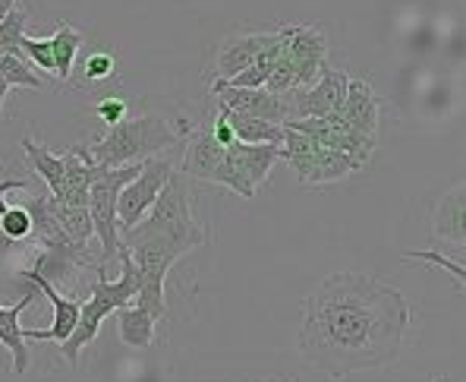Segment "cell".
Masks as SVG:
<instances>
[{
    "instance_id": "1",
    "label": "cell",
    "mask_w": 466,
    "mask_h": 382,
    "mask_svg": "<svg viewBox=\"0 0 466 382\" xmlns=\"http://www.w3.org/2000/svg\"><path fill=\"white\" fill-rule=\"evenodd\" d=\"M410 319L397 288L362 272H334L303 300L299 351L331 379L381 370L400 357Z\"/></svg>"
},
{
    "instance_id": "2",
    "label": "cell",
    "mask_w": 466,
    "mask_h": 382,
    "mask_svg": "<svg viewBox=\"0 0 466 382\" xmlns=\"http://www.w3.org/2000/svg\"><path fill=\"white\" fill-rule=\"evenodd\" d=\"M183 129H174L167 120L152 118V114H139V118H127L116 127H107L101 139H95L86 149L88 161L101 168H127L142 165V161L155 159L157 152L177 146Z\"/></svg>"
},
{
    "instance_id": "3",
    "label": "cell",
    "mask_w": 466,
    "mask_h": 382,
    "mask_svg": "<svg viewBox=\"0 0 466 382\" xmlns=\"http://www.w3.org/2000/svg\"><path fill=\"white\" fill-rule=\"evenodd\" d=\"M325 54H328V42L321 36V29H315V26H290L287 54L271 70L265 88L271 95H287L293 88H306L325 70Z\"/></svg>"
},
{
    "instance_id": "4",
    "label": "cell",
    "mask_w": 466,
    "mask_h": 382,
    "mask_svg": "<svg viewBox=\"0 0 466 382\" xmlns=\"http://www.w3.org/2000/svg\"><path fill=\"white\" fill-rule=\"evenodd\" d=\"M280 161H287V165L297 170L299 183H306V187L344 181L347 174L360 170V165L353 159H347L344 152L319 146V142L306 139L303 133L287 127H284V139H280Z\"/></svg>"
},
{
    "instance_id": "5",
    "label": "cell",
    "mask_w": 466,
    "mask_h": 382,
    "mask_svg": "<svg viewBox=\"0 0 466 382\" xmlns=\"http://www.w3.org/2000/svg\"><path fill=\"white\" fill-rule=\"evenodd\" d=\"M142 165H127V168H111L88 187V218H92L95 237L101 241V265H111L120 250V228H116V196L129 181L139 177Z\"/></svg>"
},
{
    "instance_id": "6",
    "label": "cell",
    "mask_w": 466,
    "mask_h": 382,
    "mask_svg": "<svg viewBox=\"0 0 466 382\" xmlns=\"http://www.w3.org/2000/svg\"><path fill=\"white\" fill-rule=\"evenodd\" d=\"M347 83H350V77L344 70L325 67L312 86L293 88V92L280 95V101H284V120L328 118V114H338L347 98Z\"/></svg>"
},
{
    "instance_id": "7",
    "label": "cell",
    "mask_w": 466,
    "mask_h": 382,
    "mask_svg": "<svg viewBox=\"0 0 466 382\" xmlns=\"http://www.w3.org/2000/svg\"><path fill=\"white\" fill-rule=\"evenodd\" d=\"M174 174V165L167 159H148L142 161V170L136 181H129L116 196V228L129 231L148 215V209L155 206L157 193L164 190L167 177Z\"/></svg>"
},
{
    "instance_id": "8",
    "label": "cell",
    "mask_w": 466,
    "mask_h": 382,
    "mask_svg": "<svg viewBox=\"0 0 466 382\" xmlns=\"http://www.w3.org/2000/svg\"><path fill=\"white\" fill-rule=\"evenodd\" d=\"M183 177H196L205 183H218V187H228L237 193V181H233V170L228 161V149L218 146L211 129H196L193 142L187 146V159H183Z\"/></svg>"
},
{
    "instance_id": "9",
    "label": "cell",
    "mask_w": 466,
    "mask_h": 382,
    "mask_svg": "<svg viewBox=\"0 0 466 382\" xmlns=\"http://www.w3.org/2000/svg\"><path fill=\"white\" fill-rule=\"evenodd\" d=\"M228 161L237 181V196L252 200L256 187L268 181L271 168L280 161V146H246V142H233L228 146Z\"/></svg>"
},
{
    "instance_id": "10",
    "label": "cell",
    "mask_w": 466,
    "mask_h": 382,
    "mask_svg": "<svg viewBox=\"0 0 466 382\" xmlns=\"http://www.w3.org/2000/svg\"><path fill=\"white\" fill-rule=\"evenodd\" d=\"M23 278H29L32 284L45 294L47 300L54 304V325L51 329H32L25 332V341H57V345H64L66 338L73 336V329H76L79 323V300L76 297H66L57 291V284H51L47 278H41L35 269H23L19 272Z\"/></svg>"
},
{
    "instance_id": "11",
    "label": "cell",
    "mask_w": 466,
    "mask_h": 382,
    "mask_svg": "<svg viewBox=\"0 0 466 382\" xmlns=\"http://www.w3.org/2000/svg\"><path fill=\"white\" fill-rule=\"evenodd\" d=\"M111 313H116L111 300L101 294V291H92V297H88L86 304L79 306V323H76V329H73V336L66 338L64 345H60L66 364H70V367L79 364V354L86 351V347L92 345L95 338H98L101 323H105Z\"/></svg>"
},
{
    "instance_id": "12",
    "label": "cell",
    "mask_w": 466,
    "mask_h": 382,
    "mask_svg": "<svg viewBox=\"0 0 466 382\" xmlns=\"http://www.w3.org/2000/svg\"><path fill=\"white\" fill-rule=\"evenodd\" d=\"M379 108H381L379 95L372 92V86H369L366 79H350L344 108H340L334 118L347 129H353V133L375 136V129H379Z\"/></svg>"
},
{
    "instance_id": "13",
    "label": "cell",
    "mask_w": 466,
    "mask_h": 382,
    "mask_svg": "<svg viewBox=\"0 0 466 382\" xmlns=\"http://www.w3.org/2000/svg\"><path fill=\"white\" fill-rule=\"evenodd\" d=\"M218 105L246 114V118L265 120V124H284V101H280V95H271L268 88H221Z\"/></svg>"
},
{
    "instance_id": "14",
    "label": "cell",
    "mask_w": 466,
    "mask_h": 382,
    "mask_svg": "<svg viewBox=\"0 0 466 382\" xmlns=\"http://www.w3.org/2000/svg\"><path fill=\"white\" fill-rule=\"evenodd\" d=\"M274 32H252V36H233L218 51V79H233L243 70H249L258 60V54L271 45Z\"/></svg>"
},
{
    "instance_id": "15",
    "label": "cell",
    "mask_w": 466,
    "mask_h": 382,
    "mask_svg": "<svg viewBox=\"0 0 466 382\" xmlns=\"http://www.w3.org/2000/svg\"><path fill=\"white\" fill-rule=\"evenodd\" d=\"M431 228L441 241L454 243L463 250L466 243V187L463 181L457 187H451L448 193L438 200L435 215H431Z\"/></svg>"
},
{
    "instance_id": "16",
    "label": "cell",
    "mask_w": 466,
    "mask_h": 382,
    "mask_svg": "<svg viewBox=\"0 0 466 382\" xmlns=\"http://www.w3.org/2000/svg\"><path fill=\"white\" fill-rule=\"evenodd\" d=\"M35 304V294H25L19 304H13V306H4L0 304V345L10 351V357H13V373H19L23 377L25 370H29V364H32V354H29V347H25V329L19 325V316H23V310L25 306H32Z\"/></svg>"
},
{
    "instance_id": "17",
    "label": "cell",
    "mask_w": 466,
    "mask_h": 382,
    "mask_svg": "<svg viewBox=\"0 0 466 382\" xmlns=\"http://www.w3.org/2000/svg\"><path fill=\"white\" fill-rule=\"evenodd\" d=\"M23 152H25V159H29L32 170L47 183V196H51L54 202L64 200V161H60V155H54L51 149L29 139V136L23 139Z\"/></svg>"
},
{
    "instance_id": "18",
    "label": "cell",
    "mask_w": 466,
    "mask_h": 382,
    "mask_svg": "<svg viewBox=\"0 0 466 382\" xmlns=\"http://www.w3.org/2000/svg\"><path fill=\"white\" fill-rule=\"evenodd\" d=\"M218 111L228 118V124L233 129V139L237 142H246V146H280V139H284V127H278V124H265V120L246 118V114H237L224 105H218Z\"/></svg>"
},
{
    "instance_id": "19",
    "label": "cell",
    "mask_w": 466,
    "mask_h": 382,
    "mask_svg": "<svg viewBox=\"0 0 466 382\" xmlns=\"http://www.w3.org/2000/svg\"><path fill=\"white\" fill-rule=\"evenodd\" d=\"M155 319L142 306H120L116 310V332L129 347H152L155 345Z\"/></svg>"
},
{
    "instance_id": "20",
    "label": "cell",
    "mask_w": 466,
    "mask_h": 382,
    "mask_svg": "<svg viewBox=\"0 0 466 382\" xmlns=\"http://www.w3.org/2000/svg\"><path fill=\"white\" fill-rule=\"evenodd\" d=\"M82 32L73 29L66 23H57V32L51 36V57H54V73L57 79H70L73 77V64H76L79 51H82Z\"/></svg>"
},
{
    "instance_id": "21",
    "label": "cell",
    "mask_w": 466,
    "mask_h": 382,
    "mask_svg": "<svg viewBox=\"0 0 466 382\" xmlns=\"http://www.w3.org/2000/svg\"><path fill=\"white\" fill-rule=\"evenodd\" d=\"M54 215H57L60 228L70 234L73 243H79V247H88V241L95 237V228H92V218H88V209H73V206H60V202H54Z\"/></svg>"
},
{
    "instance_id": "22",
    "label": "cell",
    "mask_w": 466,
    "mask_h": 382,
    "mask_svg": "<svg viewBox=\"0 0 466 382\" xmlns=\"http://www.w3.org/2000/svg\"><path fill=\"white\" fill-rule=\"evenodd\" d=\"M25 23H29V13L19 4L4 16V23H0V47H4V54L23 57V54H19V42H23V36H25Z\"/></svg>"
},
{
    "instance_id": "23",
    "label": "cell",
    "mask_w": 466,
    "mask_h": 382,
    "mask_svg": "<svg viewBox=\"0 0 466 382\" xmlns=\"http://www.w3.org/2000/svg\"><path fill=\"white\" fill-rule=\"evenodd\" d=\"M0 77L10 83V88L13 86H23V88H41V86H45V79H41L38 73L25 64V57H13V54H4V57H0Z\"/></svg>"
},
{
    "instance_id": "24",
    "label": "cell",
    "mask_w": 466,
    "mask_h": 382,
    "mask_svg": "<svg viewBox=\"0 0 466 382\" xmlns=\"http://www.w3.org/2000/svg\"><path fill=\"white\" fill-rule=\"evenodd\" d=\"M19 54H23L29 67H38V70H45V73H51V77H54L51 38H29V36H23V42H19Z\"/></svg>"
},
{
    "instance_id": "25",
    "label": "cell",
    "mask_w": 466,
    "mask_h": 382,
    "mask_svg": "<svg viewBox=\"0 0 466 382\" xmlns=\"http://www.w3.org/2000/svg\"><path fill=\"white\" fill-rule=\"evenodd\" d=\"M0 231L6 241H25L32 237V218L25 212V206H6V212L0 215Z\"/></svg>"
},
{
    "instance_id": "26",
    "label": "cell",
    "mask_w": 466,
    "mask_h": 382,
    "mask_svg": "<svg viewBox=\"0 0 466 382\" xmlns=\"http://www.w3.org/2000/svg\"><path fill=\"white\" fill-rule=\"evenodd\" d=\"M114 73V54L111 51H95L86 57L82 64V77H86V86H95V83H105L107 77Z\"/></svg>"
},
{
    "instance_id": "27",
    "label": "cell",
    "mask_w": 466,
    "mask_h": 382,
    "mask_svg": "<svg viewBox=\"0 0 466 382\" xmlns=\"http://www.w3.org/2000/svg\"><path fill=\"white\" fill-rule=\"evenodd\" d=\"M403 259H422V263H431V265H441V269H448L451 275L457 278V282H463L466 278V269H463V263H457V259H448V256H441V253H435V250H410Z\"/></svg>"
},
{
    "instance_id": "28",
    "label": "cell",
    "mask_w": 466,
    "mask_h": 382,
    "mask_svg": "<svg viewBox=\"0 0 466 382\" xmlns=\"http://www.w3.org/2000/svg\"><path fill=\"white\" fill-rule=\"evenodd\" d=\"M95 114L105 120V127H116L120 120H127V101L116 98V95H111V98H101L98 105H95Z\"/></svg>"
},
{
    "instance_id": "29",
    "label": "cell",
    "mask_w": 466,
    "mask_h": 382,
    "mask_svg": "<svg viewBox=\"0 0 466 382\" xmlns=\"http://www.w3.org/2000/svg\"><path fill=\"white\" fill-rule=\"evenodd\" d=\"M208 129H211V136H215V142H218V146H224V149H228V146H233V142H237V139H233V129H230V124H228V118H224L221 111H218L215 124H211Z\"/></svg>"
},
{
    "instance_id": "30",
    "label": "cell",
    "mask_w": 466,
    "mask_h": 382,
    "mask_svg": "<svg viewBox=\"0 0 466 382\" xmlns=\"http://www.w3.org/2000/svg\"><path fill=\"white\" fill-rule=\"evenodd\" d=\"M10 190H29V181H19V177L0 181V215L6 212V193H10Z\"/></svg>"
},
{
    "instance_id": "31",
    "label": "cell",
    "mask_w": 466,
    "mask_h": 382,
    "mask_svg": "<svg viewBox=\"0 0 466 382\" xmlns=\"http://www.w3.org/2000/svg\"><path fill=\"white\" fill-rule=\"evenodd\" d=\"M6 95H10V83H6V79L0 77V118H4V101H6Z\"/></svg>"
},
{
    "instance_id": "32",
    "label": "cell",
    "mask_w": 466,
    "mask_h": 382,
    "mask_svg": "<svg viewBox=\"0 0 466 382\" xmlns=\"http://www.w3.org/2000/svg\"><path fill=\"white\" fill-rule=\"evenodd\" d=\"M16 4H19V0H0V23H4V16H6V13H10Z\"/></svg>"
},
{
    "instance_id": "33",
    "label": "cell",
    "mask_w": 466,
    "mask_h": 382,
    "mask_svg": "<svg viewBox=\"0 0 466 382\" xmlns=\"http://www.w3.org/2000/svg\"><path fill=\"white\" fill-rule=\"evenodd\" d=\"M431 382H448V379H444V377H438V379H431Z\"/></svg>"
},
{
    "instance_id": "34",
    "label": "cell",
    "mask_w": 466,
    "mask_h": 382,
    "mask_svg": "<svg viewBox=\"0 0 466 382\" xmlns=\"http://www.w3.org/2000/svg\"><path fill=\"white\" fill-rule=\"evenodd\" d=\"M0 57H4V47H0Z\"/></svg>"
}]
</instances>
